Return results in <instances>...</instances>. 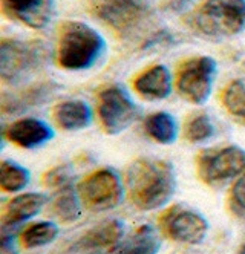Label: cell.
<instances>
[{
  "instance_id": "1",
  "label": "cell",
  "mask_w": 245,
  "mask_h": 254,
  "mask_svg": "<svg viewBox=\"0 0 245 254\" xmlns=\"http://www.w3.org/2000/svg\"><path fill=\"white\" fill-rule=\"evenodd\" d=\"M126 190L130 202L143 211L164 207L175 194L176 178L170 162L140 158L126 170Z\"/></svg>"
},
{
  "instance_id": "2",
  "label": "cell",
  "mask_w": 245,
  "mask_h": 254,
  "mask_svg": "<svg viewBox=\"0 0 245 254\" xmlns=\"http://www.w3.org/2000/svg\"><path fill=\"white\" fill-rule=\"evenodd\" d=\"M101 34L83 22H66L60 26L55 60L66 70H86L104 54Z\"/></svg>"
},
{
  "instance_id": "3",
  "label": "cell",
  "mask_w": 245,
  "mask_h": 254,
  "mask_svg": "<svg viewBox=\"0 0 245 254\" xmlns=\"http://www.w3.org/2000/svg\"><path fill=\"white\" fill-rule=\"evenodd\" d=\"M190 25L209 39L233 37L245 28V0H205L192 14Z\"/></svg>"
},
{
  "instance_id": "4",
  "label": "cell",
  "mask_w": 245,
  "mask_h": 254,
  "mask_svg": "<svg viewBox=\"0 0 245 254\" xmlns=\"http://www.w3.org/2000/svg\"><path fill=\"white\" fill-rule=\"evenodd\" d=\"M49 59V49L39 40L3 39L0 43V77L8 84L23 83Z\"/></svg>"
},
{
  "instance_id": "5",
  "label": "cell",
  "mask_w": 245,
  "mask_h": 254,
  "mask_svg": "<svg viewBox=\"0 0 245 254\" xmlns=\"http://www.w3.org/2000/svg\"><path fill=\"white\" fill-rule=\"evenodd\" d=\"M92 9L120 37L137 34L150 17L146 0H92Z\"/></svg>"
},
{
  "instance_id": "6",
  "label": "cell",
  "mask_w": 245,
  "mask_h": 254,
  "mask_svg": "<svg viewBox=\"0 0 245 254\" xmlns=\"http://www.w3.org/2000/svg\"><path fill=\"white\" fill-rule=\"evenodd\" d=\"M83 207L90 211L115 208L124 196L120 175L114 169H100L87 175L77 187Z\"/></svg>"
},
{
  "instance_id": "7",
  "label": "cell",
  "mask_w": 245,
  "mask_h": 254,
  "mask_svg": "<svg viewBox=\"0 0 245 254\" xmlns=\"http://www.w3.org/2000/svg\"><path fill=\"white\" fill-rule=\"evenodd\" d=\"M198 175L207 186H219L245 172V150L225 146L202 150L196 159Z\"/></svg>"
},
{
  "instance_id": "8",
  "label": "cell",
  "mask_w": 245,
  "mask_h": 254,
  "mask_svg": "<svg viewBox=\"0 0 245 254\" xmlns=\"http://www.w3.org/2000/svg\"><path fill=\"white\" fill-rule=\"evenodd\" d=\"M218 64L212 57H193L185 60L176 74L179 95L192 104H204L212 94Z\"/></svg>"
},
{
  "instance_id": "9",
  "label": "cell",
  "mask_w": 245,
  "mask_h": 254,
  "mask_svg": "<svg viewBox=\"0 0 245 254\" xmlns=\"http://www.w3.org/2000/svg\"><path fill=\"white\" fill-rule=\"evenodd\" d=\"M98 118L107 135H118L138 118V107L123 86L114 84L103 89L97 103Z\"/></svg>"
},
{
  "instance_id": "10",
  "label": "cell",
  "mask_w": 245,
  "mask_h": 254,
  "mask_svg": "<svg viewBox=\"0 0 245 254\" xmlns=\"http://www.w3.org/2000/svg\"><path fill=\"white\" fill-rule=\"evenodd\" d=\"M160 224L167 238L188 245L201 244L209 231V222L204 219V216L182 205H173L164 211Z\"/></svg>"
},
{
  "instance_id": "11",
  "label": "cell",
  "mask_w": 245,
  "mask_h": 254,
  "mask_svg": "<svg viewBox=\"0 0 245 254\" xmlns=\"http://www.w3.org/2000/svg\"><path fill=\"white\" fill-rule=\"evenodd\" d=\"M124 236V224L118 219H106L87 230L69 248L71 254H112Z\"/></svg>"
},
{
  "instance_id": "12",
  "label": "cell",
  "mask_w": 245,
  "mask_h": 254,
  "mask_svg": "<svg viewBox=\"0 0 245 254\" xmlns=\"http://www.w3.org/2000/svg\"><path fill=\"white\" fill-rule=\"evenodd\" d=\"M2 9L11 20L43 29L54 17V0H2Z\"/></svg>"
},
{
  "instance_id": "13",
  "label": "cell",
  "mask_w": 245,
  "mask_h": 254,
  "mask_svg": "<svg viewBox=\"0 0 245 254\" xmlns=\"http://www.w3.org/2000/svg\"><path fill=\"white\" fill-rule=\"evenodd\" d=\"M5 138L22 149H39L54 138L52 127L37 118L12 121L3 132Z\"/></svg>"
},
{
  "instance_id": "14",
  "label": "cell",
  "mask_w": 245,
  "mask_h": 254,
  "mask_svg": "<svg viewBox=\"0 0 245 254\" xmlns=\"http://www.w3.org/2000/svg\"><path fill=\"white\" fill-rule=\"evenodd\" d=\"M48 202V197L43 193H22L18 194L5 204L3 207V214H2V224L5 228L17 227L34 216L39 214L45 204Z\"/></svg>"
},
{
  "instance_id": "15",
  "label": "cell",
  "mask_w": 245,
  "mask_h": 254,
  "mask_svg": "<svg viewBox=\"0 0 245 254\" xmlns=\"http://www.w3.org/2000/svg\"><path fill=\"white\" fill-rule=\"evenodd\" d=\"M172 75L164 64H155L146 69L135 78L134 87L146 100H164L172 94Z\"/></svg>"
},
{
  "instance_id": "16",
  "label": "cell",
  "mask_w": 245,
  "mask_h": 254,
  "mask_svg": "<svg viewBox=\"0 0 245 254\" xmlns=\"http://www.w3.org/2000/svg\"><path fill=\"white\" fill-rule=\"evenodd\" d=\"M59 90V86L49 81V83H40L32 87H28L26 90H22L20 94H3L2 97V112L3 114H20L23 111H28L29 107H35L45 104L48 100L52 98V95Z\"/></svg>"
},
{
  "instance_id": "17",
  "label": "cell",
  "mask_w": 245,
  "mask_h": 254,
  "mask_svg": "<svg viewBox=\"0 0 245 254\" xmlns=\"http://www.w3.org/2000/svg\"><path fill=\"white\" fill-rule=\"evenodd\" d=\"M54 120L63 130H83L92 123V109L82 100L62 101L54 107Z\"/></svg>"
},
{
  "instance_id": "18",
  "label": "cell",
  "mask_w": 245,
  "mask_h": 254,
  "mask_svg": "<svg viewBox=\"0 0 245 254\" xmlns=\"http://www.w3.org/2000/svg\"><path fill=\"white\" fill-rule=\"evenodd\" d=\"M161 239L152 225H141L112 254H158Z\"/></svg>"
},
{
  "instance_id": "19",
  "label": "cell",
  "mask_w": 245,
  "mask_h": 254,
  "mask_svg": "<svg viewBox=\"0 0 245 254\" xmlns=\"http://www.w3.org/2000/svg\"><path fill=\"white\" fill-rule=\"evenodd\" d=\"M144 130L154 141L160 144H173L178 136V126L175 118L167 112H155L144 121Z\"/></svg>"
},
{
  "instance_id": "20",
  "label": "cell",
  "mask_w": 245,
  "mask_h": 254,
  "mask_svg": "<svg viewBox=\"0 0 245 254\" xmlns=\"http://www.w3.org/2000/svg\"><path fill=\"white\" fill-rule=\"evenodd\" d=\"M83 211L82 199L71 187L59 190V194L52 199L51 213L63 224H71L80 219Z\"/></svg>"
},
{
  "instance_id": "21",
  "label": "cell",
  "mask_w": 245,
  "mask_h": 254,
  "mask_svg": "<svg viewBox=\"0 0 245 254\" xmlns=\"http://www.w3.org/2000/svg\"><path fill=\"white\" fill-rule=\"evenodd\" d=\"M59 236V227L54 222H34L31 225H28L22 234H20V242L25 248L31 250V248H39V247H45L49 245L51 242H54Z\"/></svg>"
},
{
  "instance_id": "22",
  "label": "cell",
  "mask_w": 245,
  "mask_h": 254,
  "mask_svg": "<svg viewBox=\"0 0 245 254\" xmlns=\"http://www.w3.org/2000/svg\"><path fill=\"white\" fill-rule=\"evenodd\" d=\"M31 181V173L23 166L14 161H2L0 166V186L6 193H17L28 187Z\"/></svg>"
},
{
  "instance_id": "23",
  "label": "cell",
  "mask_w": 245,
  "mask_h": 254,
  "mask_svg": "<svg viewBox=\"0 0 245 254\" xmlns=\"http://www.w3.org/2000/svg\"><path fill=\"white\" fill-rule=\"evenodd\" d=\"M222 104L235 120L245 126V80H233L224 87Z\"/></svg>"
},
{
  "instance_id": "24",
  "label": "cell",
  "mask_w": 245,
  "mask_h": 254,
  "mask_svg": "<svg viewBox=\"0 0 245 254\" xmlns=\"http://www.w3.org/2000/svg\"><path fill=\"white\" fill-rule=\"evenodd\" d=\"M184 135L193 144L204 142L215 135V126L207 114H195L187 120L184 127Z\"/></svg>"
},
{
  "instance_id": "25",
  "label": "cell",
  "mask_w": 245,
  "mask_h": 254,
  "mask_svg": "<svg viewBox=\"0 0 245 254\" xmlns=\"http://www.w3.org/2000/svg\"><path fill=\"white\" fill-rule=\"evenodd\" d=\"M72 176H74V173L69 166H57L45 173L43 184L49 189L63 190V189L71 187Z\"/></svg>"
},
{
  "instance_id": "26",
  "label": "cell",
  "mask_w": 245,
  "mask_h": 254,
  "mask_svg": "<svg viewBox=\"0 0 245 254\" xmlns=\"http://www.w3.org/2000/svg\"><path fill=\"white\" fill-rule=\"evenodd\" d=\"M229 202L232 211L236 216L245 219V172L236 179L235 186L232 187Z\"/></svg>"
},
{
  "instance_id": "27",
  "label": "cell",
  "mask_w": 245,
  "mask_h": 254,
  "mask_svg": "<svg viewBox=\"0 0 245 254\" xmlns=\"http://www.w3.org/2000/svg\"><path fill=\"white\" fill-rule=\"evenodd\" d=\"M193 2L195 0H163L161 5H163V9H165L167 12L179 14V12L185 11Z\"/></svg>"
},
{
  "instance_id": "28",
  "label": "cell",
  "mask_w": 245,
  "mask_h": 254,
  "mask_svg": "<svg viewBox=\"0 0 245 254\" xmlns=\"http://www.w3.org/2000/svg\"><path fill=\"white\" fill-rule=\"evenodd\" d=\"M0 253L2 254H18L17 241L12 234H3L2 244H0Z\"/></svg>"
}]
</instances>
